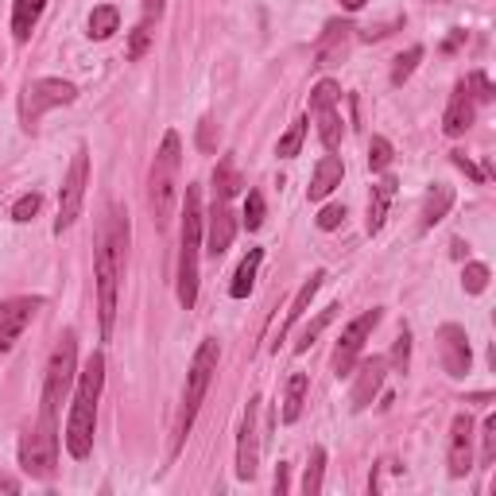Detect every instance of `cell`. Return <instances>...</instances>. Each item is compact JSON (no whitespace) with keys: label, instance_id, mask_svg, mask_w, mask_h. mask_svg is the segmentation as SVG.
Masks as SVG:
<instances>
[{"label":"cell","instance_id":"6da1fadb","mask_svg":"<svg viewBox=\"0 0 496 496\" xmlns=\"http://www.w3.org/2000/svg\"><path fill=\"white\" fill-rule=\"evenodd\" d=\"M128 214L121 206H109L98 226V241H93V279H98V314H101V338L113 334L116 322V291L124 279V256H128Z\"/></svg>","mask_w":496,"mask_h":496},{"label":"cell","instance_id":"7a4b0ae2","mask_svg":"<svg viewBox=\"0 0 496 496\" xmlns=\"http://www.w3.org/2000/svg\"><path fill=\"white\" fill-rule=\"evenodd\" d=\"M105 388V357L93 353L86 361V369L78 372V388H74V407L66 419V450L70 458L86 462L93 454V431H98V399Z\"/></svg>","mask_w":496,"mask_h":496},{"label":"cell","instance_id":"3957f363","mask_svg":"<svg viewBox=\"0 0 496 496\" xmlns=\"http://www.w3.org/2000/svg\"><path fill=\"white\" fill-rule=\"evenodd\" d=\"M179 171H183V144L179 133H167L148 171V206L159 229L171 226L175 206H179Z\"/></svg>","mask_w":496,"mask_h":496},{"label":"cell","instance_id":"277c9868","mask_svg":"<svg viewBox=\"0 0 496 496\" xmlns=\"http://www.w3.org/2000/svg\"><path fill=\"white\" fill-rule=\"evenodd\" d=\"M202 191L191 183L183 194V237H179V303L194 311L198 303V252H202Z\"/></svg>","mask_w":496,"mask_h":496},{"label":"cell","instance_id":"5b68a950","mask_svg":"<svg viewBox=\"0 0 496 496\" xmlns=\"http://www.w3.org/2000/svg\"><path fill=\"white\" fill-rule=\"evenodd\" d=\"M218 361H221L218 338H206L202 346L194 349L191 372H186V392H183L179 423H175V454H179V446L186 442V434H191V427H194V415H198V407H202V399L210 392V381H214V372H218Z\"/></svg>","mask_w":496,"mask_h":496},{"label":"cell","instance_id":"8992f818","mask_svg":"<svg viewBox=\"0 0 496 496\" xmlns=\"http://www.w3.org/2000/svg\"><path fill=\"white\" fill-rule=\"evenodd\" d=\"M20 466L23 474L35 477V481H47L55 477V466H58V423H55V411H39V419L31 427H23L20 434Z\"/></svg>","mask_w":496,"mask_h":496},{"label":"cell","instance_id":"52a82bcc","mask_svg":"<svg viewBox=\"0 0 496 496\" xmlns=\"http://www.w3.org/2000/svg\"><path fill=\"white\" fill-rule=\"evenodd\" d=\"M78 381V334L63 329V338L55 341L51 361H47V376H43V407L58 415V404L66 399V392Z\"/></svg>","mask_w":496,"mask_h":496},{"label":"cell","instance_id":"ba28073f","mask_svg":"<svg viewBox=\"0 0 496 496\" xmlns=\"http://www.w3.org/2000/svg\"><path fill=\"white\" fill-rule=\"evenodd\" d=\"M78 101V90L74 81H63V78H35L23 86L20 93V124L28 128V133H35L39 128V121L51 109H58V105H74Z\"/></svg>","mask_w":496,"mask_h":496},{"label":"cell","instance_id":"9c48e42d","mask_svg":"<svg viewBox=\"0 0 496 496\" xmlns=\"http://www.w3.org/2000/svg\"><path fill=\"white\" fill-rule=\"evenodd\" d=\"M86 186H90V151L78 148L74 159H70V171L63 179V191H58V218H55V233H66L81 214V202H86Z\"/></svg>","mask_w":496,"mask_h":496},{"label":"cell","instance_id":"30bf717a","mask_svg":"<svg viewBox=\"0 0 496 496\" xmlns=\"http://www.w3.org/2000/svg\"><path fill=\"white\" fill-rule=\"evenodd\" d=\"M381 318H384V311H381V306H372V311L357 314L346 329H341L338 349H334V372H338V376H349V372H353V364H357L364 341L372 338V329L381 326Z\"/></svg>","mask_w":496,"mask_h":496},{"label":"cell","instance_id":"8fae6325","mask_svg":"<svg viewBox=\"0 0 496 496\" xmlns=\"http://www.w3.org/2000/svg\"><path fill=\"white\" fill-rule=\"evenodd\" d=\"M43 311L39 295H20V299L0 303V357H8L12 346L20 341V334L31 326V318Z\"/></svg>","mask_w":496,"mask_h":496},{"label":"cell","instance_id":"7c38bea8","mask_svg":"<svg viewBox=\"0 0 496 496\" xmlns=\"http://www.w3.org/2000/svg\"><path fill=\"white\" fill-rule=\"evenodd\" d=\"M260 404H264L260 396L248 399L244 419H241V439H237V477L241 481H252L260 469Z\"/></svg>","mask_w":496,"mask_h":496},{"label":"cell","instance_id":"4fadbf2b","mask_svg":"<svg viewBox=\"0 0 496 496\" xmlns=\"http://www.w3.org/2000/svg\"><path fill=\"white\" fill-rule=\"evenodd\" d=\"M439 353H442V369L454 376V381H462L469 372V364H474V349H469V338L462 326L446 322L439 329Z\"/></svg>","mask_w":496,"mask_h":496},{"label":"cell","instance_id":"5bb4252c","mask_svg":"<svg viewBox=\"0 0 496 496\" xmlns=\"http://www.w3.org/2000/svg\"><path fill=\"white\" fill-rule=\"evenodd\" d=\"M446 466H450V477H466L474 469V419L454 415L450 423V450H446Z\"/></svg>","mask_w":496,"mask_h":496},{"label":"cell","instance_id":"9a60e30c","mask_svg":"<svg viewBox=\"0 0 496 496\" xmlns=\"http://www.w3.org/2000/svg\"><path fill=\"white\" fill-rule=\"evenodd\" d=\"M349 43H353V23L349 20H329L322 35L314 43V66H338L341 58L349 55Z\"/></svg>","mask_w":496,"mask_h":496},{"label":"cell","instance_id":"2e32d148","mask_svg":"<svg viewBox=\"0 0 496 496\" xmlns=\"http://www.w3.org/2000/svg\"><path fill=\"white\" fill-rule=\"evenodd\" d=\"M206 226V252L210 256H226L233 237H237V221H233L229 214V202H221V198H214V210H210V218L202 221Z\"/></svg>","mask_w":496,"mask_h":496},{"label":"cell","instance_id":"e0dca14e","mask_svg":"<svg viewBox=\"0 0 496 496\" xmlns=\"http://www.w3.org/2000/svg\"><path fill=\"white\" fill-rule=\"evenodd\" d=\"M384 376H388V361H384V357H369V361H361L357 381H353V392H349L353 411H364V407L372 404L376 392H381V384H384Z\"/></svg>","mask_w":496,"mask_h":496},{"label":"cell","instance_id":"ac0fdd59","mask_svg":"<svg viewBox=\"0 0 496 496\" xmlns=\"http://www.w3.org/2000/svg\"><path fill=\"white\" fill-rule=\"evenodd\" d=\"M474 116H477V101L469 98V90H466V81H458L454 93H450V105H446V113H442V133L446 136H462L469 124H474Z\"/></svg>","mask_w":496,"mask_h":496},{"label":"cell","instance_id":"d6986e66","mask_svg":"<svg viewBox=\"0 0 496 496\" xmlns=\"http://www.w3.org/2000/svg\"><path fill=\"white\" fill-rule=\"evenodd\" d=\"M322 283H326V271H314V276L306 279L299 291H295V299H291V311H287V318H283V322H279V329H276V341H271V349H279V341H287V334H291L295 326H299V318L306 314V306H311V299L318 295V287H322Z\"/></svg>","mask_w":496,"mask_h":496},{"label":"cell","instance_id":"ffe728a7","mask_svg":"<svg viewBox=\"0 0 496 496\" xmlns=\"http://www.w3.org/2000/svg\"><path fill=\"white\" fill-rule=\"evenodd\" d=\"M341 175H346L341 159L338 156H322V159H318V167H314L311 186H306V198H311V202H322V198H329L341 186Z\"/></svg>","mask_w":496,"mask_h":496},{"label":"cell","instance_id":"44dd1931","mask_svg":"<svg viewBox=\"0 0 496 496\" xmlns=\"http://www.w3.org/2000/svg\"><path fill=\"white\" fill-rule=\"evenodd\" d=\"M450 206H454V186H446V183H434L427 198H423V214H419V233H431L439 221L450 214Z\"/></svg>","mask_w":496,"mask_h":496},{"label":"cell","instance_id":"7402d4cb","mask_svg":"<svg viewBox=\"0 0 496 496\" xmlns=\"http://www.w3.org/2000/svg\"><path fill=\"white\" fill-rule=\"evenodd\" d=\"M396 186H399V183L392 179V175H384V179L372 186V194H369V221H364V226H369V233H381V229H384L388 202L396 198Z\"/></svg>","mask_w":496,"mask_h":496},{"label":"cell","instance_id":"603a6c76","mask_svg":"<svg viewBox=\"0 0 496 496\" xmlns=\"http://www.w3.org/2000/svg\"><path fill=\"white\" fill-rule=\"evenodd\" d=\"M43 8H47V0H16V4H12V35H16V43L31 39Z\"/></svg>","mask_w":496,"mask_h":496},{"label":"cell","instance_id":"cb8c5ba5","mask_svg":"<svg viewBox=\"0 0 496 496\" xmlns=\"http://www.w3.org/2000/svg\"><path fill=\"white\" fill-rule=\"evenodd\" d=\"M260 264H264V248H248V256L237 264V276H233V283H229V295H233V299H244V295L256 287V271H260Z\"/></svg>","mask_w":496,"mask_h":496},{"label":"cell","instance_id":"d4e9b609","mask_svg":"<svg viewBox=\"0 0 496 496\" xmlns=\"http://www.w3.org/2000/svg\"><path fill=\"white\" fill-rule=\"evenodd\" d=\"M306 388H311V381H306L303 372H291V381H287V392H283V411H279V419L283 423H295L303 415V404H306Z\"/></svg>","mask_w":496,"mask_h":496},{"label":"cell","instance_id":"484cf974","mask_svg":"<svg viewBox=\"0 0 496 496\" xmlns=\"http://www.w3.org/2000/svg\"><path fill=\"white\" fill-rule=\"evenodd\" d=\"M241 175H237V163L233 159H221L218 167H214V198H221V202H229L233 194L241 191Z\"/></svg>","mask_w":496,"mask_h":496},{"label":"cell","instance_id":"4316f807","mask_svg":"<svg viewBox=\"0 0 496 496\" xmlns=\"http://www.w3.org/2000/svg\"><path fill=\"white\" fill-rule=\"evenodd\" d=\"M113 31H121V12L113 4H98L90 12V39H109Z\"/></svg>","mask_w":496,"mask_h":496},{"label":"cell","instance_id":"83f0119b","mask_svg":"<svg viewBox=\"0 0 496 496\" xmlns=\"http://www.w3.org/2000/svg\"><path fill=\"white\" fill-rule=\"evenodd\" d=\"M311 116L318 121V136H322L326 151H338V144H341V113H338V105H329V109H318Z\"/></svg>","mask_w":496,"mask_h":496},{"label":"cell","instance_id":"f1b7e54d","mask_svg":"<svg viewBox=\"0 0 496 496\" xmlns=\"http://www.w3.org/2000/svg\"><path fill=\"white\" fill-rule=\"evenodd\" d=\"M322 477H326V450H322V446H314L311 466H306V474H303V492L318 496V492H322Z\"/></svg>","mask_w":496,"mask_h":496},{"label":"cell","instance_id":"f546056e","mask_svg":"<svg viewBox=\"0 0 496 496\" xmlns=\"http://www.w3.org/2000/svg\"><path fill=\"white\" fill-rule=\"evenodd\" d=\"M338 311H341V306H326V311L318 314L314 322H311V326H306L303 334H299V341H295V353H306V349H311L314 341L322 338V329H326V326H329V322H334V318H338Z\"/></svg>","mask_w":496,"mask_h":496},{"label":"cell","instance_id":"4dcf8cb0","mask_svg":"<svg viewBox=\"0 0 496 496\" xmlns=\"http://www.w3.org/2000/svg\"><path fill=\"white\" fill-rule=\"evenodd\" d=\"M303 140H306V116H299V121H295L287 133L279 136L276 156H279V159H295V156H299V148H303Z\"/></svg>","mask_w":496,"mask_h":496},{"label":"cell","instance_id":"1f68e13d","mask_svg":"<svg viewBox=\"0 0 496 496\" xmlns=\"http://www.w3.org/2000/svg\"><path fill=\"white\" fill-rule=\"evenodd\" d=\"M419 58H423V47H407V51L396 58V66H392V86H404V81L415 74Z\"/></svg>","mask_w":496,"mask_h":496},{"label":"cell","instance_id":"d6a6232c","mask_svg":"<svg viewBox=\"0 0 496 496\" xmlns=\"http://www.w3.org/2000/svg\"><path fill=\"white\" fill-rule=\"evenodd\" d=\"M392 156H396L392 140H384V136H372L369 140V167L372 171H388V167H392Z\"/></svg>","mask_w":496,"mask_h":496},{"label":"cell","instance_id":"836d02e7","mask_svg":"<svg viewBox=\"0 0 496 496\" xmlns=\"http://www.w3.org/2000/svg\"><path fill=\"white\" fill-rule=\"evenodd\" d=\"M462 287H466V295H481L489 287V264H466V271H462Z\"/></svg>","mask_w":496,"mask_h":496},{"label":"cell","instance_id":"e575fe53","mask_svg":"<svg viewBox=\"0 0 496 496\" xmlns=\"http://www.w3.org/2000/svg\"><path fill=\"white\" fill-rule=\"evenodd\" d=\"M338 98H341V90H338V81H318V86L311 90V113H318V109H329V105H338Z\"/></svg>","mask_w":496,"mask_h":496},{"label":"cell","instance_id":"d590c367","mask_svg":"<svg viewBox=\"0 0 496 496\" xmlns=\"http://www.w3.org/2000/svg\"><path fill=\"white\" fill-rule=\"evenodd\" d=\"M466 90H469V98H474V101H492L496 98V90H492L485 70H474V74L466 78Z\"/></svg>","mask_w":496,"mask_h":496},{"label":"cell","instance_id":"8d00e7d4","mask_svg":"<svg viewBox=\"0 0 496 496\" xmlns=\"http://www.w3.org/2000/svg\"><path fill=\"white\" fill-rule=\"evenodd\" d=\"M244 226L248 233H256L264 226V194L260 191H248V202H244Z\"/></svg>","mask_w":496,"mask_h":496},{"label":"cell","instance_id":"74e56055","mask_svg":"<svg viewBox=\"0 0 496 496\" xmlns=\"http://www.w3.org/2000/svg\"><path fill=\"white\" fill-rule=\"evenodd\" d=\"M39 206H43V198L35 194V191L16 198V206H12V221H20V226H23V221H31L35 214H39Z\"/></svg>","mask_w":496,"mask_h":496},{"label":"cell","instance_id":"f35d334b","mask_svg":"<svg viewBox=\"0 0 496 496\" xmlns=\"http://www.w3.org/2000/svg\"><path fill=\"white\" fill-rule=\"evenodd\" d=\"M481 442H485V450H481V466H492L496 462V415L485 419V427H481Z\"/></svg>","mask_w":496,"mask_h":496},{"label":"cell","instance_id":"ab89813d","mask_svg":"<svg viewBox=\"0 0 496 496\" xmlns=\"http://www.w3.org/2000/svg\"><path fill=\"white\" fill-rule=\"evenodd\" d=\"M392 364H396V372H407V364H411V334L407 329L396 338V346H392Z\"/></svg>","mask_w":496,"mask_h":496},{"label":"cell","instance_id":"60d3db41","mask_svg":"<svg viewBox=\"0 0 496 496\" xmlns=\"http://www.w3.org/2000/svg\"><path fill=\"white\" fill-rule=\"evenodd\" d=\"M314 221H318V229H322V233H334V229L341 226V221H346V206H326Z\"/></svg>","mask_w":496,"mask_h":496},{"label":"cell","instance_id":"b9f144b4","mask_svg":"<svg viewBox=\"0 0 496 496\" xmlns=\"http://www.w3.org/2000/svg\"><path fill=\"white\" fill-rule=\"evenodd\" d=\"M148 39H151V23L144 20V23H140V28L133 31V47H128V55H133V58H140V55L148 51Z\"/></svg>","mask_w":496,"mask_h":496},{"label":"cell","instance_id":"7bdbcfd3","mask_svg":"<svg viewBox=\"0 0 496 496\" xmlns=\"http://www.w3.org/2000/svg\"><path fill=\"white\" fill-rule=\"evenodd\" d=\"M198 144H202V151H214L218 140H214V121H202V128H198Z\"/></svg>","mask_w":496,"mask_h":496},{"label":"cell","instance_id":"ee69618b","mask_svg":"<svg viewBox=\"0 0 496 496\" xmlns=\"http://www.w3.org/2000/svg\"><path fill=\"white\" fill-rule=\"evenodd\" d=\"M450 159H454V163H458V167H462L466 175H469V179H477V183H481V179H485V175H481V171L474 167V163H469V159L462 156V151H450Z\"/></svg>","mask_w":496,"mask_h":496},{"label":"cell","instance_id":"f6af8a7d","mask_svg":"<svg viewBox=\"0 0 496 496\" xmlns=\"http://www.w3.org/2000/svg\"><path fill=\"white\" fill-rule=\"evenodd\" d=\"M163 8H167V0H144V20H159L163 16Z\"/></svg>","mask_w":496,"mask_h":496},{"label":"cell","instance_id":"bcb514c9","mask_svg":"<svg viewBox=\"0 0 496 496\" xmlns=\"http://www.w3.org/2000/svg\"><path fill=\"white\" fill-rule=\"evenodd\" d=\"M287 489H291V477H287V466H279V469H276V492L283 496V492H287Z\"/></svg>","mask_w":496,"mask_h":496},{"label":"cell","instance_id":"7dc6e473","mask_svg":"<svg viewBox=\"0 0 496 496\" xmlns=\"http://www.w3.org/2000/svg\"><path fill=\"white\" fill-rule=\"evenodd\" d=\"M0 489H4V492H20V481H12V477L0 474Z\"/></svg>","mask_w":496,"mask_h":496},{"label":"cell","instance_id":"c3c4849f","mask_svg":"<svg viewBox=\"0 0 496 496\" xmlns=\"http://www.w3.org/2000/svg\"><path fill=\"white\" fill-rule=\"evenodd\" d=\"M338 4L346 12H357V8H364V0H338Z\"/></svg>","mask_w":496,"mask_h":496}]
</instances>
